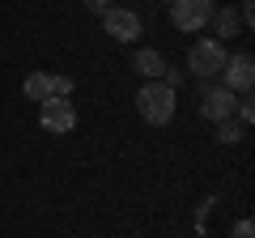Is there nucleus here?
Here are the masks:
<instances>
[{"label":"nucleus","mask_w":255,"mask_h":238,"mask_svg":"<svg viewBox=\"0 0 255 238\" xmlns=\"http://www.w3.org/2000/svg\"><path fill=\"white\" fill-rule=\"evenodd\" d=\"M85 4H90V9H98V13H107V9H111V0H85Z\"/></svg>","instance_id":"obj_14"},{"label":"nucleus","mask_w":255,"mask_h":238,"mask_svg":"<svg viewBox=\"0 0 255 238\" xmlns=\"http://www.w3.org/2000/svg\"><path fill=\"white\" fill-rule=\"evenodd\" d=\"M234 107H238V98L226 90V85H209V90H204V98H200V115L217 119V123L234 115Z\"/></svg>","instance_id":"obj_7"},{"label":"nucleus","mask_w":255,"mask_h":238,"mask_svg":"<svg viewBox=\"0 0 255 238\" xmlns=\"http://www.w3.org/2000/svg\"><path fill=\"white\" fill-rule=\"evenodd\" d=\"M234 238H255V230H251V221H238V226H234Z\"/></svg>","instance_id":"obj_13"},{"label":"nucleus","mask_w":255,"mask_h":238,"mask_svg":"<svg viewBox=\"0 0 255 238\" xmlns=\"http://www.w3.org/2000/svg\"><path fill=\"white\" fill-rule=\"evenodd\" d=\"M136 111H140V119H149V123H170L174 119V90L166 81H149V85H140L136 90Z\"/></svg>","instance_id":"obj_1"},{"label":"nucleus","mask_w":255,"mask_h":238,"mask_svg":"<svg viewBox=\"0 0 255 238\" xmlns=\"http://www.w3.org/2000/svg\"><path fill=\"white\" fill-rule=\"evenodd\" d=\"M213 0H170V21L183 30V34H196L213 21Z\"/></svg>","instance_id":"obj_2"},{"label":"nucleus","mask_w":255,"mask_h":238,"mask_svg":"<svg viewBox=\"0 0 255 238\" xmlns=\"http://www.w3.org/2000/svg\"><path fill=\"white\" fill-rule=\"evenodd\" d=\"M38 123H43V132H51V136H64V132L77 128V111L68 98H47L38 102Z\"/></svg>","instance_id":"obj_4"},{"label":"nucleus","mask_w":255,"mask_h":238,"mask_svg":"<svg viewBox=\"0 0 255 238\" xmlns=\"http://www.w3.org/2000/svg\"><path fill=\"white\" fill-rule=\"evenodd\" d=\"M213 30H217V43L221 38H234V34H243V17H238L234 9H213V21H209Z\"/></svg>","instance_id":"obj_10"},{"label":"nucleus","mask_w":255,"mask_h":238,"mask_svg":"<svg viewBox=\"0 0 255 238\" xmlns=\"http://www.w3.org/2000/svg\"><path fill=\"white\" fill-rule=\"evenodd\" d=\"M221 77H226V90L230 94H247V90H251V81H255V60L247 51L230 55L226 68H221Z\"/></svg>","instance_id":"obj_5"},{"label":"nucleus","mask_w":255,"mask_h":238,"mask_svg":"<svg viewBox=\"0 0 255 238\" xmlns=\"http://www.w3.org/2000/svg\"><path fill=\"white\" fill-rule=\"evenodd\" d=\"M132 68H136V73H145L149 81H162L170 64L162 60V51H149V47H140V51H136V60H132Z\"/></svg>","instance_id":"obj_8"},{"label":"nucleus","mask_w":255,"mask_h":238,"mask_svg":"<svg viewBox=\"0 0 255 238\" xmlns=\"http://www.w3.org/2000/svg\"><path fill=\"white\" fill-rule=\"evenodd\" d=\"M21 90H26V98H30V102H47V98H60V94H55V77H51V73H30Z\"/></svg>","instance_id":"obj_9"},{"label":"nucleus","mask_w":255,"mask_h":238,"mask_svg":"<svg viewBox=\"0 0 255 238\" xmlns=\"http://www.w3.org/2000/svg\"><path fill=\"white\" fill-rule=\"evenodd\" d=\"M102 26H107V34L119 38V43L140 38V17L132 9H107V13H102Z\"/></svg>","instance_id":"obj_6"},{"label":"nucleus","mask_w":255,"mask_h":238,"mask_svg":"<svg viewBox=\"0 0 255 238\" xmlns=\"http://www.w3.org/2000/svg\"><path fill=\"white\" fill-rule=\"evenodd\" d=\"M243 123H230V119H221V123H217V140H221V145H238V140H243Z\"/></svg>","instance_id":"obj_11"},{"label":"nucleus","mask_w":255,"mask_h":238,"mask_svg":"<svg viewBox=\"0 0 255 238\" xmlns=\"http://www.w3.org/2000/svg\"><path fill=\"white\" fill-rule=\"evenodd\" d=\"M251 119H255V107H251V98H243V102H238V123L247 128Z\"/></svg>","instance_id":"obj_12"},{"label":"nucleus","mask_w":255,"mask_h":238,"mask_svg":"<svg viewBox=\"0 0 255 238\" xmlns=\"http://www.w3.org/2000/svg\"><path fill=\"white\" fill-rule=\"evenodd\" d=\"M187 68L196 77H217L221 68H226V47H221L217 38H200V43L187 51Z\"/></svg>","instance_id":"obj_3"}]
</instances>
